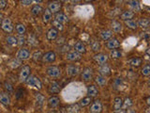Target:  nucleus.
<instances>
[{"mask_svg": "<svg viewBox=\"0 0 150 113\" xmlns=\"http://www.w3.org/2000/svg\"><path fill=\"white\" fill-rule=\"evenodd\" d=\"M22 5H24V6H27V5H30L32 1L31 0H23V1H21L20 2Z\"/></svg>", "mask_w": 150, "mask_h": 113, "instance_id": "nucleus-47", "label": "nucleus"}, {"mask_svg": "<svg viewBox=\"0 0 150 113\" xmlns=\"http://www.w3.org/2000/svg\"><path fill=\"white\" fill-rule=\"evenodd\" d=\"M46 37L49 41H55L56 39L58 37V30H56L55 27L50 28V29L47 31Z\"/></svg>", "mask_w": 150, "mask_h": 113, "instance_id": "nucleus-13", "label": "nucleus"}, {"mask_svg": "<svg viewBox=\"0 0 150 113\" xmlns=\"http://www.w3.org/2000/svg\"><path fill=\"white\" fill-rule=\"evenodd\" d=\"M134 15H135V13L132 11H124L122 14H120V19L126 22L129 20H132V18Z\"/></svg>", "mask_w": 150, "mask_h": 113, "instance_id": "nucleus-17", "label": "nucleus"}, {"mask_svg": "<svg viewBox=\"0 0 150 113\" xmlns=\"http://www.w3.org/2000/svg\"><path fill=\"white\" fill-rule=\"evenodd\" d=\"M142 59H140V58H132L130 60H128V64L133 67H138L142 64Z\"/></svg>", "mask_w": 150, "mask_h": 113, "instance_id": "nucleus-30", "label": "nucleus"}, {"mask_svg": "<svg viewBox=\"0 0 150 113\" xmlns=\"http://www.w3.org/2000/svg\"><path fill=\"white\" fill-rule=\"evenodd\" d=\"M137 24H138V27H142V28H146L148 27L150 25V20L148 18H141L140 20L137 22Z\"/></svg>", "mask_w": 150, "mask_h": 113, "instance_id": "nucleus-31", "label": "nucleus"}, {"mask_svg": "<svg viewBox=\"0 0 150 113\" xmlns=\"http://www.w3.org/2000/svg\"><path fill=\"white\" fill-rule=\"evenodd\" d=\"M141 74L143 76H150V64H146L141 70Z\"/></svg>", "mask_w": 150, "mask_h": 113, "instance_id": "nucleus-39", "label": "nucleus"}, {"mask_svg": "<svg viewBox=\"0 0 150 113\" xmlns=\"http://www.w3.org/2000/svg\"><path fill=\"white\" fill-rule=\"evenodd\" d=\"M6 43H7L9 45H11V46H15V45L19 44L18 39L13 37V36H9V37H7V39H6Z\"/></svg>", "mask_w": 150, "mask_h": 113, "instance_id": "nucleus-35", "label": "nucleus"}, {"mask_svg": "<svg viewBox=\"0 0 150 113\" xmlns=\"http://www.w3.org/2000/svg\"><path fill=\"white\" fill-rule=\"evenodd\" d=\"M119 46H120V43L118 41V40L116 39V38L111 39V40H109L106 43V47L111 51L116 49V48H118Z\"/></svg>", "mask_w": 150, "mask_h": 113, "instance_id": "nucleus-10", "label": "nucleus"}, {"mask_svg": "<svg viewBox=\"0 0 150 113\" xmlns=\"http://www.w3.org/2000/svg\"><path fill=\"white\" fill-rule=\"evenodd\" d=\"M91 102H92V97H90V96H87V97L83 98L81 101L79 102V105H80V106H82V108H85V106L90 105Z\"/></svg>", "mask_w": 150, "mask_h": 113, "instance_id": "nucleus-36", "label": "nucleus"}, {"mask_svg": "<svg viewBox=\"0 0 150 113\" xmlns=\"http://www.w3.org/2000/svg\"><path fill=\"white\" fill-rule=\"evenodd\" d=\"M46 74L52 78H58L61 76V70L56 66H50L46 69Z\"/></svg>", "mask_w": 150, "mask_h": 113, "instance_id": "nucleus-3", "label": "nucleus"}, {"mask_svg": "<svg viewBox=\"0 0 150 113\" xmlns=\"http://www.w3.org/2000/svg\"><path fill=\"white\" fill-rule=\"evenodd\" d=\"M15 29L19 35H24L25 33V31H26V28H25L24 25L23 24H17L15 25Z\"/></svg>", "mask_w": 150, "mask_h": 113, "instance_id": "nucleus-37", "label": "nucleus"}, {"mask_svg": "<svg viewBox=\"0 0 150 113\" xmlns=\"http://www.w3.org/2000/svg\"><path fill=\"white\" fill-rule=\"evenodd\" d=\"M52 14L53 13L48 9H44L43 13H42V21H43V23L47 24V23H49L51 20H52Z\"/></svg>", "mask_w": 150, "mask_h": 113, "instance_id": "nucleus-25", "label": "nucleus"}, {"mask_svg": "<svg viewBox=\"0 0 150 113\" xmlns=\"http://www.w3.org/2000/svg\"><path fill=\"white\" fill-rule=\"evenodd\" d=\"M55 20L60 22L61 24H64V23L69 22V17L66 14L61 13V12H58V13L56 14V16H55Z\"/></svg>", "mask_w": 150, "mask_h": 113, "instance_id": "nucleus-28", "label": "nucleus"}, {"mask_svg": "<svg viewBox=\"0 0 150 113\" xmlns=\"http://www.w3.org/2000/svg\"><path fill=\"white\" fill-rule=\"evenodd\" d=\"M0 102H1V104L5 106L11 105V98H9V96L7 92H2L0 93Z\"/></svg>", "mask_w": 150, "mask_h": 113, "instance_id": "nucleus-18", "label": "nucleus"}, {"mask_svg": "<svg viewBox=\"0 0 150 113\" xmlns=\"http://www.w3.org/2000/svg\"><path fill=\"white\" fill-rule=\"evenodd\" d=\"M30 11H31V14L33 16H39L41 12L43 11V9L40 5H34L33 7L31 8Z\"/></svg>", "mask_w": 150, "mask_h": 113, "instance_id": "nucleus-27", "label": "nucleus"}, {"mask_svg": "<svg viewBox=\"0 0 150 113\" xmlns=\"http://www.w3.org/2000/svg\"><path fill=\"white\" fill-rule=\"evenodd\" d=\"M113 113H127V110H125V109H119V110H114Z\"/></svg>", "mask_w": 150, "mask_h": 113, "instance_id": "nucleus-48", "label": "nucleus"}, {"mask_svg": "<svg viewBox=\"0 0 150 113\" xmlns=\"http://www.w3.org/2000/svg\"><path fill=\"white\" fill-rule=\"evenodd\" d=\"M28 86L33 87V88L37 89V90H40L42 88V84H41V81L39 79V77L35 76H29V78L26 80V82Z\"/></svg>", "mask_w": 150, "mask_h": 113, "instance_id": "nucleus-2", "label": "nucleus"}, {"mask_svg": "<svg viewBox=\"0 0 150 113\" xmlns=\"http://www.w3.org/2000/svg\"><path fill=\"white\" fill-rule=\"evenodd\" d=\"M61 8H62V4H61V2H59V1L50 2L49 5H48V9H49L52 13H56V14L58 13V11L61 9Z\"/></svg>", "mask_w": 150, "mask_h": 113, "instance_id": "nucleus-5", "label": "nucleus"}, {"mask_svg": "<svg viewBox=\"0 0 150 113\" xmlns=\"http://www.w3.org/2000/svg\"><path fill=\"white\" fill-rule=\"evenodd\" d=\"M110 57L112 58V59H114V60L120 59V58L122 57V51L119 50V49L112 50L110 52Z\"/></svg>", "mask_w": 150, "mask_h": 113, "instance_id": "nucleus-33", "label": "nucleus"}, {"mask_svg": "<svg viewBox=\"0 0 150 113\" xmlns=\"http://www.w3.org/2000/svg\"><path fill=\"white\" fill-rule=\"evenodd\" d=\"M111 27H112V30L114 31V32H120L122 31V24L118 21H113L111 23Z\"/></svg>", "mask_w": 150, "mask_h": 113, "instance_id": "nucleus-26", "label": "nucleus"}, {"mask_svg": "<svg viewBox=\"0 0 150 113\" xmlns=\"http://www.w3.org/2000/svg\"><path fill=\"white\" fill-rule=\"evenodd\" d=\"M52 25H53V27H55L56 30H63L64 29L63 24H61V23L58 22V21H56V20H53L52 21Z\"/></svg>", "mask_w": 150, "mask_h": 113, "instance_id": "nucleus-42", "label": "nucleus"}, {"mask_svg": "<svg viewBox=\"0 0 150 113\" xmlns=\"http://www.w3.org/2000/svg\"><path fill=\"white\" fill-rule=\"evenodd\" d=\"M42 55H41V52L40 51H36V52H34L33 54H32V60H33L34 61H39L40 60H42Z\"/></svg>", "mask_w": 150, "mask_h": 113, "instance_id": "nucleus-40", "label": "nucleus"}, {"mask_svg": "<svg viewBox=\"0 0 150 113\" xmlns=\"http://www.w3.org/2000/svg\"><path fill=\"white\" fill-rule=\"evenodd\" d=\"M1 28L5 32H7V33H11V32L13 30V25H12V23L11 21V19H9V18L2 19Z\"/></svg>", "mask_w": 150, "mask_h": 113, "instance_id": "nucleus-4", "label": "nucleus"}, {"mask_svg": "<svg viewBox=\"0 0 150 113\" xmlns=\"http://www.w3.org/2000/svg\"><path fill=\"white\" fill-rule=\"evenodd\" d=\"M92 76H93V72H92V69L90 68H85L82 72V75H81V78L82 80L84 81H90L92 79Z\"/></svg>", "mask_w": 150, "mask_h": 113, "instance_id": "nucleus-8", "label": "nucleus"}, {"mask_svg": "<svg viewBox=\"0 0 150 113\" xmlns=\"http://www.w3.org/2000/svg\"><path fill=\"white\" fill-rule=\"evenodd\" d=\"M60 92V85L56 81H53L49 85V92L51 93H57Z\"/></svg>", "mask_w": 150, "mask_h": 113, "instance_id": "nucleus-23", "label": "nucleus"}, {"mask_svg": "<svg viewBox=\"0 0 150 113\" xmlns=\"http://www.w3.org/2000/svg\"><path fill=\"white\" fill-rule=\"evenodd\" d=\"M133 105L132 100L130 98H126L124 100V105H123V108H130V106Z\"/></svg>", "mask_w": 150, "mask_h": 113, "instance_id": "nucleus-43", "label": "nucleus"}, {"mask_svg": "<svg viewBox=\"0 0 150 113\" xmlns=\"http://www.w3.org/2000/svg\"><path fill=\"white\" fill-rule=\"evenodd\" d=\"M146 104H147V105L150 106V96H149L147 99H146Z\"/></svg>", "mask_w": 150, "mask_h": 113, "instance_id": "nucleus-51", "label": "nucleus"}, {"mask_svg": "<svg viewBox=\"0 0 150 113\" xmlns=\"http://www.w3.org/2000/svg\"><path fill=\"white\" fill-rule=\"evenodd\" d=\"M22 64V60H19L18 58H15V59H12L11 60L9 61V66L12 68V69H16L19 66H21Z\"/></svg>", "mask_w": 150, "mask_h": 113, "instance_id": "nucleus-32", "label": "nucleus"}, {"mask_svg": "<svg viewBox=\"0 0 150 113\" xmlns=\"http://www.w3.org/2000/svg\"><path fill=\"white\" fill-rule=\"evenodd\" d=\"M81 58H82V55L78 52H76L75 50L69 52L66 56V59L69 61H77L79 60H81Z\"/></svg>", "mask_w": 150, "mask_h": 113, "instance_id": "nucleus-12", "label": "nucleus"}, {"mask_svg": "<svg viewBox=\"0 0 150 113\" xmlns=\"http://www.w3.org/2000/svg\"><path fill=\"white\" fill-rule=\"evenodd\" d=\"M145 53H146V55H147V56H149V57H150V47H148L147 49H146Z\"/></svg>", "mask_w": 150, "mask_h": 113, "instance_id": "nucleus-49", "label": "nucleus"}, {"mask_svg": "<svg viewBox=\"0 0 150 113\" xmlns=\"http://www.w3.org/2000/svg\"><path fill=\"white\" fill-rule=\"evenodd\" d=\"M94 60L96 62H98L100 65H102V64H105L107 62L108 60V56L105 54L102 53H98V54H96L94 56Z\"/></svg>", "mask_w": 150, "mask_h": 113, "instance_id": "nucleus-11", "label": "nucleus"}, {"mask_svg": "<svg viewBox=\"0 0 150 113\" xmlns=\"http://www.w3.org/2000/svg\"><path fill=\"white\" fill-rule=\"evenodd\" d=\"M125 25L128 28H130V29H131V30H135L137 29V27H138V24H137V22H135L134 20L126 21Z\"/></svg>", "mask_w": 150, "mask_h": 113, "instance_id": "nucleus-34", "label": "nucleus"}, {"mask_svg": "<svg viewBox=\"0 0 150 113\" xmlns=\"http://www.w3.org/2000/svg\"><path fill=\"white\" fill-rule=\"evenodd\" d=\"M95 82L97 83L98 86L104 87L107 84V80H106V78H105V76H101V75H98V76H97L95 77Z\"/></svg>", "mask_w": 150, "mask_h": 113, "instance_id": "nucleus-29", "label": "nucleus"}, {"mask_svg": "<svg viewBox=\"0 0 150 113\" xmlns=\"http://www.w3.org/2000/svg\"><path fill=\"white\" fill-rule=\"evenodd\" d=\"M79 74V68L75 65H69L67 67V75L69 76H76Z\"/></svg>", "mask_w": 150, "mask_h": 113, "instance_id": "nucleus-15", "label": "nucleus"}, {"mask_svg": "<svg viewBox=\"0 0 150 113\" xmlns=\"http://www.w3.org/2000/svg\"><path fill=\"white\" fill-rule=\"evenodd\" d=\"M3 87H4V89L7 90V92H12L13 90V87H12V85L9 82H4V84H3Z\"/></svg>", "mask_w": 150, "mask_h": 113, "instance_id": "nucleus-44", "label": "nucleus"}, {"mask_svg": "<svg viewBox=\"0 0 150 113\" xmlns=\"http://www.w3.org/2000/svg\"><path fill=\"white\" fill-rule=\"evenodd\" d=\"M74 49L76 52H78L80 54H85L87 52V47H85V45L82 43V41H77L75 44H74Z\"/></svg>", "mask_w": 150, "mask_h": 113, "instance_id": "nucleus-19", "label": "nucleus"}, {"mask_svg": "<svg viewBox=\"0 0 150 113\" xmlns=\"http://www.w3.org/2000/svg\"><path fill=\"white\" fill-rule=\"evenodd\" d=\"M17 39H18V43H19V44H20V45L24 44L25 43L24 35H20V36H19V38H17Z\"/></svg>", "mask_w": 150, "mask_h": 113, "instance_id": "nucleus-45", "label": "nucleus"}, {"mask_svg": "<svg viewBox=\"0 0 150 113\" xmlns=\"http://www.w3.org/2000/svg\"><path fill=\"white\" fill-rule=\"evenodd\" d=\"M112 36H113V31L112 30H102L100 31V37L101 38V40L103 41H109L112 39Z\"/></svg>", "mask_w": 150, "mask_h": 113, "instance_id": "nucleus-21", "label": "nucleus"}, {"mask_svg": "<svg viewBox=\"0 0 150 113\" xmlns=\"http://www.w3.org/2000/svg\"><path fill=\"white\" fill-rule=\"evenodd\" d=\"M56 60V55L53 51H49L43 55L42 57V61L44 63H53L55 62Z\"/></svg>", "mask_w": 150, "mask_h": 113, "instance_id": "nucleus-6", "label": "nucleus"}, {"mask_svg": "<svg viewBox=\"0 0 150 113\" xmlns=\"http://www.w3.org/2000/svg\"><path fill=\"white\" fill-rule=\"evenodd\" d=\"M16 58H18V59L21 60L22 61L26 60L30 58V52L28 51V49H26V48H21V49H19V51L17 52Z\"/></svg>", "mask_w": 150, "mask_h": 113, "instance_id": "nucleus-7", "label": "nucleus"}, {"mask_svg": "<svg viewBox=\"0 0 150 113\" xmlns=\"http://www.w3.org/2000/svg\"><path fill=\"white\" fill-rule=\"evenodd\" d=\"M6 6H7V2L5 0H1L0 1V9H4Z\"/></svg>", "mask_w": 150, "mask_h": 113, "instance_id": "nucleus-46", "label": "nucleus"}, {"mask_svg": "<svg viewBox=\"0 0 150 113\" xmlns=\"http://www.w3.org/2000/svg\"><path fill=\"white\" fill-rule=\"evenodd\" d=\"M130 7L132 9V11H140V4L138 1H129Z\"/></svg>", "mask_w": 150, "mask_h": 113, "instance_id": "nucleus-38", "label": "nucleus"}, {"mask_svg": "<svg viewBox=\"0 0 150 113\" xmlns=\"http://www.w3.org/2000/svg\"><path fill=\"white\" fill-rule=\"evenodd\" d=\"M127 113H135V111L133 110V109H128Z\"/></svg>", "mask_w": 150, "mask_h": 113, "instance_id": "nucleus-50", "label": "nucleus"}, {"mask_svg": "<svg viewBox=\"0 0 150 113\" xmlns=\"http://www.w3.org/2000/svg\"><path fill=\"white\" fill-rule=\"evenodd\" d=\"M98 94V90L95 85H89L87 87V95L90 97H96Z\"/></svg>", "mask_w": 150, "mask_h": 113, "instance_id": "nucleus-22", "label": "nucleus"}, {"mask_svg": "<svg viewBox=\"0 0 150 113\" xmlns=\"http://www.w3.org/2000/svg\"><path fill=\"white\" fill-rule=\"evenodd\" d=\"M35 101H36V105L39 106V108H40V106H42L44 102H45V97L41 94V93H35Z\"/></svg>", "mask_w": 150, "mask_h": 113, "instance_id": "nucleus-20", "label": "nucleus"}, {"mask_svg": "<svg viewBox=\"0 0 150 113\" xmlns=\"http://www.w3.org/2000/svg\"><path fill=\"white\" fill-rule=\"evenodd\" d=\"M98 72H100L101 76H107L111 74V68L107 63H105V64H102V65L100 66V68H98Z\"/></svg>", "mask_w": 150, "mask_h": 113, "instance_id": "nucleus-14", "label": "nucleus"}, {"mask_svg": "<svg viewBox=\"0 0 150 113\" xmlns=\"http://www.w3.org/2000/svg\"><path fill=\"white\" fill-rule=\"evenodd\" d=\"M145 113H150V106H148V108L145 109Z\"/></svg>", "mask_w": 150, "mask_h": 113, "instance_id": "nucleus-52", "label": "nucleus"}, {"mask_svg": "<svg viewBox=\"0 0 150 113\" xmlns=\"http://www.w3.org/2000/svg\"><path fill=\"white\" fill-rule=\"evenodd\" d=\"M102 111V105H101L100 101L98 100H96L90 106V112L91 113H100Z\"/></svg>", "mask_w": 150, "mask_h": 113, "instance_id": "nucleus-9", "label": "nucleus"}, {"mask_svg": "<svg viewBox=\"0 0 150 113\" xmlns=\"http://www.w3.org/2000/svg\"><path fill=\"white\" fill-rule=\"evenodd\" d=\"M91 49L92 51H94V52H98V51H100L101 49V45L98 41H95L91 43Z\"/></svg>", "mask_w": 150, "mask_h": 113, "instance_id": "nucleus-41", "label": "nucleus"}, {"mask_svg": "<svg viewBox=\"0 0 150 113\" xmlns=\"http://www.w3.org/2000/svg\"><path fill=\"white\" fill-rule=\"evenodd\" d=\"M31 69L28 65H24L21 68L20 74H19V80L21 82H26V80L29 78Z\"/></svg>", "mask_w": 150, "mask_h": 113, "instance_id": "nucleus-1", "label": "nucleus"}, {"mask_svg": "<svg viewBox=\"0 0 150 113\" xmlns=\"http://www.w3.org/2000/svg\"><path fill=\"white\" fill-rule=\"evenodd\" d=\"M123 105H124V100L121 97H116L114 100L113 108L114 110H119V109L123 108Z\"/></svg>", "mask_w": 150, "mask_h": 113, "instance_id": "nucleus-16", "label": "nucleus"}, {"mask_svg": "<svg viewBox=\"0 0 150 113\" xmlns=\"http://www.w3.org/2000/svg\"><path fill=\"white\" fill-rule=\"evenodd\" d=\"M59 102H60V100L58 97H56V96H52V97H50L48 99V105H49L50 108H56V106L59 105Z\"/></svg>", "mask_w": 150, "mask_h": 113, "instance_id": "nucleus-24", "label": "nucleus"}]
</instances>
